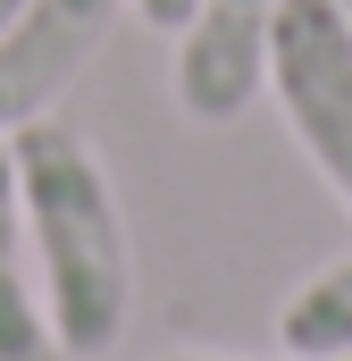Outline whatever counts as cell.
I'll list each match as a JSON object with an SVG mask.
<instances>
[{
    "label": "cell",
    "mask_w": 352,
    "mask_h": 361,
    "mask_svg": "<svg viewBox=\"0 0 352 361\" xmlns=\"http://www.w3.org/2000/svg\"><path fill=\"white\" fill-rule=\"evenodd\" d=\"M8 169H17V210H25V252L42 286V319L68 361H109L134 311V244H126V210L118 185L101 169L84 126H68L59 109L8 135Z\"/></svg>",
    "instance_id": "obj_1"
},
{
    "label": "cell",
    "mask_w": 352,
    "mask_h": 361,
    "mask_svg": "<svg viewBox=\"0 0 352 361\" xmlns=\"http://www.w3.org/2000/svg\"><path fill=\"white\" fill-rule=\"evenodd\" d=\"M285 109V135L310 152V169L344 193L352 185V17L336 0H277L268 25V85Z\"/></svg>",
    "instance_id": "obj_2"
},
{
    "label": "cell",
    "mask_w": 352,
    "mask_h": 361,
    "mask_svg": "<svg viewBox=\"0 0 352 361\" xmlns=\"http://www.w3.org/2000/svg\"><path fill=\"white\" fill-rule=\"evenodd\" d=\"M118 17H134V0H17V17L0 25V135L51 118L118 34Z\"/></svg>",
    "instance_id": "obj_3"
},
{
    "label": "cell",
    "mask_w": 352,
    "mask_h": 361,
    "mask_svg": "<svg viewBox=\"0 0 352 361\" xmlns=\"http://www.w3.org/2000/svg\"><path fill=\"white\" fill-rule=\"evenodd\" d=\"M268 25L277 0H193L184 34H176V109L201 126H227L252 109V92L268 85Z\"/></svg>",
    "instance_id": "obj_4"
},
{
    "label": "cell",
    "mask_w": 352,
    "mask_h": 361,
    "mask_svg": "<svg viewBox=\"0 0 352 361\" xmlns=\"http://www.w3.org/2000/svg\"><path fill=\"white\" fill-rule=\"evenodd\" d=\"M0 361H68L59 336H51V319H42V286H34V252H25L8 135H0Z\"/></svg>",
    "instance_id": "obj_5"
},
{
    "label": "cell",
    "mask_w": 352,
    "mask_h": 361,
    "mask_svg": "<svg viewBox=\"0 0 352 361\" xmlns=\"http://www.w3.org/2000/svg\"><path fill=\"white\" fill-rule=\"evenodd\" d=\"M277 345H285V353H352V252L285 294Z\"/></svg>",
    "instance_id": "obj_6"
},
{
    "label": "cell",
    "mask_w": 352,
    "mask_h": 361,
    "mask_svg": "<svg viewBox=\"0 0 352 361\" xmlns=\"http://www.w3.org/2000/svg\"><path fill=\"white\" fill-rule=\"evenodd\" d=\"M134 17H143V25H151V34H184V17H193V0H134Z\"/></svg>",
    "instance_id": "obj_7"
},
{
    "label": "cell",
    "mask_w": 352,
    "mask_h": 361,
    "mask_svg": "<svg viewBox=\"0 0 352 361\" xmlns=\"http://www.w3.org/2000/svg\"><path fill=\"white\" fill-rule=\"evenodd\" d=\"M160 361H244V353H160ZM285 361H352V353H285Z\"/></svg>",
    "instance_id": "obj_8"
},
{
    "label": "cell",
    "mask_w": 352,
    "mask_h": 361,
    "mask_svg": "<svg viewBox=\"0 0 352 361\" xmlns=\"http://www.w3.org/2000/svg\"><path fill=\"white\" fill-rule=\"evenodd\" d=\"M8 17H17V0H0V25H8Z\"/></svg>",
    "instance_id": "obj_9"
},
{
    "label": "cell",
    "mask_w": 352,
    "mask_h": 361,
    "mask_svg": "<svg viewBox=\"0 0 352 361\" xmlns=\"http://www.w3.org/2000/svg\"><path fill=\"white\" fill-rule=\"evenodd\" d=\"M336 8H344V17H352V0H336Z\"/></svg>",
    "instance_id": "obj_10"
},
{
    "label": "cell",
    "mask_w": 352,
    "mask_h": 361,
    "mask_svg": "<svg viewBox=\"0 0 352 361\" xmlns=\"http://www.w3.org/2000/svg\"><path fill=\"white\" fill-rule=\"evenodd\" d=\"M344 202H352V185H344Z\"/></svg>",
    "instance_id": "obj_11"
}]
</instances>
